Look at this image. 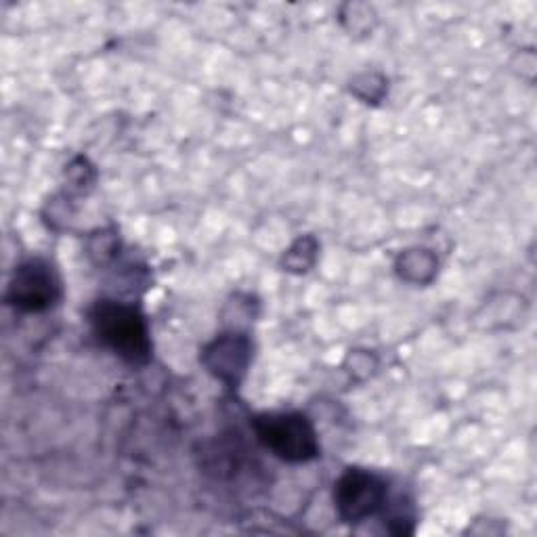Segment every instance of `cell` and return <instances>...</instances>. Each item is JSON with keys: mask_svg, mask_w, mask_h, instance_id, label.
Masks as SVG:
<instances>
[{"mask_svg": "<svg viewBox=\"0 0 537 537\" xmlns=\"http://www.w3.org/2000/svg\"><path fill=\"white\" fill-rule=\"evenodd\" d=\"M87 317L95 338L124 363L141 368L152 361V332L145 313L135 303L101 298L93 303Z\"/></svg>", "mask_w": 537, "mask_h": 537, "instance_id": "1", "label": "cell"}, {"mask_svg": "<svg viewBox=\"0 0 537 537\" xmlns=\"http://www.w3.org/2000/svg\"><path fill=\"white\" fill-rule=\"evenodd\" d=\"M252 428L259 443L282 462L307 464L321 454L317 428L300 412H265L254 416Z\"/></svg>", "mask_w": 537, "mask_h": 537, "instance_id": "2", "label": "cell"}, {"mask_svg": "<svg viewBox=\"0 0 537 537\" xmlns=\"http://www.w3.org/2000/svg\"><path fill=\"white\" fill-rule=\"evenodd\" d=\"M334 508L347 525L370 521L389 508V481L378 472L347 468L334 483Z\"/></svg>", "mask_w": 537, "mask_h": 537, "instance_id": "3", "label": "cell"}, {"mask_svg": "<svg viewBox=\"0 0 537 537\" xmlns=\"http://www.w3.org/2000/svg\"><path fill=\"white\" fill-rule=\"evenodd\" d=\"M63 296V284L51 261L28 259L19 263L9 279L5 300L21 313H45L53 309Z\"/></svg>", "mask_w": 537, "mask_h": 537, "instance_id": "4", "label": "cell"}, {"mask_svg": "<svg viewBox=\"0 0 537 537\" xmlns=\"http://www.w3.org/2000/svg\"><path fill=\"white\" fill-rule=\"evenodd\" d=\"M252 353L254 347L250 336L233 330L208 342L200 353V363L210 376L227 384L229 389H238L248 374Z\"/></svg>", "mask_w": 537, "mask_h": 537, "instance_id": "5", "label": "cell"}, {"mask_svg": "<svg viewBox=\"0 0 537 537\" xmlns=\"http://www.w3.org/2000/svg\"><path fill=\"white\" fill-rule=\"evenodd\" d=\"M395 273L412 286H428L439 273V259L428 248H410L397 256Z\"/></svg>", "mask_w": 537, "mask_h": 537, "instance_id": "6", "label": "cell"}, {"mask_svg": "<svg viewBox=\"0 0 537 537\" xmlns=\"http://www.w3.org/2000/svg\"><path fill=\"white\" fill-rule=\"evenodd\" d=\"M319 259V242L315 235H300L298 240L292 242V246L284 252L282 269L292 275H305L309 273Z\"/></svg>", "mask_w": 537, "mask_h": 537, "instance_id": "7", "label": "cell"}, {"mask_svg": "<svg viewBox=\"0 0 537 537\" xmlns=\"http://www.w3.org/2000/svg\"><path fill=\"white\" fill-rule=\"evenodd\" d=\"M120 250V238L114 227L97 229L89 235L87 240V254L95 265H110Z\"/></svg>", "mask_w": 537, "mask_h": 537, "instance_id": "8", "label": "cell"}, {"mask_svg": "<svg viewBox=\"0 0 537 537\" xmlns=\"http://www.w3.org/2000/svg\"><path fill=\"white\" fill-rule=\"evenodd\" d=\"M349 91L363 103L378 105L389 95V78L380 72H363L351 80Z\"/></svg>", "mask_w": 537, "mask_h": 537, "instance_id": "9", "label": "cell"}, {"mask_svg": "<svg viewBox=\"0 0 537 537\" xmlns=\"http://www.w3.org/2000/svg\"><path fill=\"white\" fill-rule=\"evenodd\" d=\"M340 21H342V26L347 28L349 34L368 36L374 32V28L378 24V15H376L374 7H370V5L353 3V5L342 7Z\"/></svg>", "mask_w": 537, "mask_h": 537, "instance_id": "10", "label": "cell"}, {"mask_svg": "<svg viewBox=\"0 0 537 537\" xmlns=\"http://www.w3.org/2000/svg\"><path fill=\"white\" fill-rule=\"evenodd\" d=\"M66 181L70 185V191L82 196V193H89L95 187L97 170L87 158L78 156L66 166Z\"/></svg>", "mask_w": 537, "mask_h": 537, "instance_id": "11", "label": "cell"}, {"mask_svg": "<svg viewBox=\"0 0 537 537\" xmlns=\"http://www.w3.org/2000/svg\"><path fill=\"white\" fill-rule=\"evenodd\" d=\"M347 368L353 378L365 380L374 374V370L378 368V361L372 351H351V355L347 357Z\"/></svg>", "mask_w": 537, "mask_h": 537, "instance_id": "12", "label": "cell"}]
</instances>
